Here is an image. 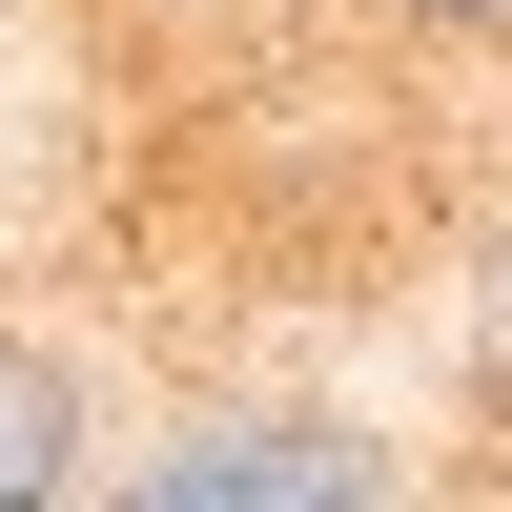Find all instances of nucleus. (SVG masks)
Segmentation results:
<instances>
[{
  "label": "nucleus",
  "instance_id": "nucleus-1",
  "mask_svg": "<svg viewBox=\"0 0 512 512\" xmlns=\"http://www.w3.org/2000/svg\"><path fill=\"white\" fill-rule=\"evenodd\" d=\"M390 472H369L349 431H308V410H287V431H205L185 472H164V512H369Z\"/></svg>",
  "mask_w": 512,
  "mask_h": 512
},
{
  "label": "nucleus",
  "instance_id": "nucleus-2",
  "mask_svg": "<svg viewBox=\"0 0 512 512\" xmlns=\"http://www.w3.org/2000/svg\"><path fill=\"white\" fill-rule=\"evenodd\" d=\"M62 492H82V369L0 328V512H62Z\"/></svg>",
  "mask_w": 512,
  "mask_h": 512
},
{
  "label": "nucleus",
  "instance_id": "nucleus-3",
  "mask_svg": "<svg viewBox=\"0 0 512 512\" xmlns=\"http://www.w3.org/2000/svg\"><path fill=\"white\" fill-rule=\"evenodd\" d=\"M410 21H431V41H512V0H410Z\"/></svg>",
  "mask_w": 512,
  "mask_h": 512
},
{
  "label": "nucleus",
  "instance_id": "nucleus-4",
  "mask_svg": "<svg viewBox=\"0 0 512 512\" xmlns=\"http://www.w3.org/2000/svg\"><path fill=\"white\" fill-rule=\"evenodd\" d=\"M492 410H512V308H492Z\"/></svg>",
  "mask_w": 512,
  "mask_h": 512
}]
</instances>
